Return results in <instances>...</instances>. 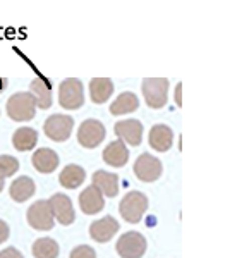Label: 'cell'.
<instances>
[{
  "label": "cell",
  "mask_w": 225,
  "mask_h": 258,
  "mask_svg": "<svg viewBox=\"0 0 225 258\" xmlns=\"http://www.w3.org/2000/svg\"><path fill=\"white\" fill-rule=\"evenodd\" d=\"M36 114V100L31 93H14L7 100V115L12 120H31Z\"/></svg>",
  "instance_id": "1"
},
{
  "label": "cell",
  "mask_w": 225,
  "mask_h": 258,
  "mask_svg": "<svg viewBox=\"0 0 225 258\" xmlns=\"http://www.w3.org/2000/svg\"><path fill=\"white\" fill-rule=\"evenodd\" d=\"M146 210H148V198L141 191H129L126 197L120 200L119 212L126 222L137 224L143 219Z\"/></svg>",
  "instance_id": "2"
},
{
  "label": "cell",
  "mask_w": 225,
  "mask_h": 258,
  "mask_svg": "<svg viewBox=\"0 0 225 258\" xmlns=\"http://www.w3.org/2000/svg\"><path fill=\"white\" fill-rule=\"evenodd\" d=\"M59 103L62 109H67V110H76L79 107H83V103H85V88H83V83L76 80V78L62 81L59 86Z\"/></svg>",
  "instance_id": "3"
},
{
  "label": "cell",
  "mask_w": 225,
  "mask_h": 258,
  "mask_svg": "<svg viewBox=\"0 0 225 258\" xmlns=\"http://www.w3.org/2000/svg\"><path fill=\"white\" fill-rule=\"evenodd\" d=\"M141 91H143L148 107H152V109H162L167 103L169 80H165V78H148L141 85Z\"/></svg>",
  "instance_id": "4"
},
{
  "label": "cell",
  "mask_w": 225,
  "mask_h": 258,
  "mask_svg": "<svg viewBox=\"0 0 225 258\" xmlns=\"http://www.w3.org/2000/svg\"><path fill=\"white\" fill-rule=\"evenodd\" d=\"M28 224L38 231H50L53 227L55 217H53L48 200H38L28 209Z\"/></svg>",
  "instance_id": "5"
},
{
  "label": "cell",
  "mask_w": 225,
  "mask_h": 258,
  "mask_svg": "<svg viewBox=\"0 0 225 258\" xmlns=\"http://www.w3.org/2000/svg\"><path fill=\"white\" fill-rule=\"evenodd\" d=\"M115 249L120 258H141L146 251V239L139 232L129 231L119 238Z\"/></svg>",
  "instance_id": "6"
},
{
  "label": "cell",
  "mask_w": 225,
  "mask_h": 258,
  "mask_svg": "<svg viewBox=\"0 0 225 258\" xmlns=\"http://www.w3.org/2000/svg\"><path fill=\"white\" fill-rule=\"evenodd\" d=\"M72 127H74V119L69 117V115H62V114L50 115L43 124L45 135L53 141L69 140L70 133H72Z\"/></svg>",
  "instance_id": "7"
},
{
  "label": "cell",
  "mask_w": 225,
  "mask_h": 258,
  "mask_svg": "<svg viewBox=\"0 0 225 258\" xmlns=\"http://www.w3.org/2000/svg\"><path fill=\"white\" fill-rule=\"evenodd\" d=\"M105 140V126L97 119H88L79 126L78 141L85 148H97Z\"/></svg>",
  "instance_id": "8"
},
{
  "label": "cell",
  "mask_w": 225,
  "mask_h": 258,
  "mask_svg": "<svg viewBox=\"0 0 225 258\" xmlns=\"http://www.w3.org/2000/svg\"><path fill=\"white\" fill-rule=\"evenodd\" d=\"M134 174L143 182L157 181L162 176V162L149 153H143L134 162Z\"/></svg>",
  "instance_id": "9"
},
{
  "label": "cell",
  "mask_w": 225,
  "mask_h": 258,
  "mask_svg": "<svg viewBox=\"0 0 225 258\" xmlns=\"http://www.w3.org/2000/svg\"><path fill=\"white\" fill-rule=\"evenodd\" d=\"M114 133L124 143L131 145V147H137L143 140V124L136 119L119 120L114 126Z\"/></svg>",
  "instance_id": "10"
},
{
  "label": "cell",
  "mask_w": 225,
  "mask_h": 258,
  "mask_svg": "<svg viewBox=\"0 0 225 258\" xmlns=\"http://www.w3.org/2000/svg\"><path fill=\"white\" fill-rule=\"evenodd\" d=\"M50 207H52L53 212V217H55L62 226H69V224L74 222V209H72V203H70V198L65 197L62 193L53 195L52 198L48 200Z\"/></svg>",
  "instance_id": "11"
},
{
  "label": "cell",
  "mask_w": 225,
  "mask_h": 258,
  "mask_svg": "<svg viewBox=\"0 0 225 258\" xmlns=\"http://www.w3.org/2000/svg\"><path fill=\"white\" fill-rule=\"evenodd\" d=\"M79 207L86 215H95L98 212L103 210L105 207V200H103L102 191L95 188L93 184L88 186L86 189H83V193L79 195Z\"/></svg>",
  "instance_id": "12"
},
{
  "label": "cell",
  "mask_w": 225,
  "mask_h": 258,
  "mask_svg": "<svg viewBox=\"0 0 225 258\" xmlns=\"http://www.w3.org/2000/svg\"><path fill=\"white\" fill-rule=\"evenodd\" d=\"M119 231V222L114 217H103L100 220H95L90 226V236L98 243H107L115 236Z\"/></svg>",
  "instance_id": "13"
},
{
  "label": "cell",
  "mask_w": 225,
  "mask_h": 258,
  "mask_svg": "<svg viewBox=\"0 0 225 258\" xmlns=\"http://www.w3.org/2000/svg\"><path fill=\"white\" fill-rule=\"evenodd\" d=\"M33 167L41 174H50L59 167V155L52 148H38L33 153Z\"/></svg>",
  "instance_id": "14"
},
{
  "label": "cell",
  "mask_w": 225,
  "mask_h": 258,
  "mask_svg": "<svg viewBox=\"0 0 225 258\" xmlns=\"http://www.w3.org/2000/svg\"><path fill=\"white\" fill-rule=\"evenodd\" d=\"M174 143V133L172 129L165 124H157L149 131V147L157 152H167L172 148Z\"/></svg>",
  "instance_id": "15"
},
{
  "label": "cell",
  "mask_w": 225,
  "mask_h": 258,
  "mask_svg": "<svg viewBox=\"0 0 225 258\" xmlns=\"http://www.w3.org/2000/svg\"><path fill=\"white\" fill-rule=\"evenodd\" d=\"M103 160L112 167H124L129 160V150L122 140L112 141L108 147L103 150Z\"/></svg>",
  "instance_id": "16"
},
{
  "label": "cell",
  "mask_w": 225,
  "mask_h": 258,
  "mask_svg": "<svg viewBox=\"0 0 225 258\" xmlns=\"http://www.w3.org/2000/svg\"><path fill=\"white\" fill-rule=\"evenodd\" d=\"M93 186L102 191V195L114 198L119 193V176L107 172V170H97L93 174Z\"/></svg>",
  "instance_id": "17"
},
{
  "label": "cell",
  "mask_w": 225,
  "mask_h": 258,
  "mask_svg": "<svg viewBox=\"0 0 225 258\" xmlns=\"http://www.w3.org/2000/svg\"><path fill=\"white\" fill-rule=\"evenodd\" d=\"M31 95L36 100V107H40L41 110H47L52 107V85L43 80V78H36L31 81L30 85Z\"/></svg>",
  "instance_id": "18"
},
{
  "label": "cell",
  "mask_w": 225,
  "mask_h": 258,
  "mask_svg": "<svg viewBox=\"0 0 225 258\" xmlns=\"http://www.w3.org/2000/svg\"><path fill=\"white\" fill-rule=\"evenodd\" d=\"M35 191H36L35 181L28 176H21L11 184L9 195L14 202L23 203V202H26V200H30L33 195H35Z\"/></svg>",
  "instance_id": "19"
},
{
  "label": "cell",
  "mask_w": 225,
  "mask_h": 258,
  "mask_svg": "<svg viewBox=\"0 0 225 258\" xmlns=\"http://www.w3.org/2000/svg\"><path fill=\"white\" fill-rule=\"evenodd\" d=\"M86 179V172L83 167H79L76 164H70L67 167H64V170L59 176V182L64 186L65 189H76L85 182Z\"/></svg>",
  "instance_id": "20"
},
{
  "label": "cell",
  "mask_w": 225,
  "mask_h": 258,
  "mask_svg": "<svg viewBox=\"0 0 225 258\" xmlns=\"http://www.w3.org/2000/svg\"><path fill=\"white\" fill-rule=\"evenodd\" d=\"M36 143H38V133L33 127H19L16 129L14 136H12V145L19 152L33 150L36 147Z\"/></svg>",
  "instance_id": "21"
},
{
  "label": "cell",
  "mask_w": 225,
  "mask_h": 258,
  "mask_svg": "<svg viewBox=\"0 0 225 258\" xmlns=\"http://www.w3.org/2000/svg\"><path fill=\"white\" fill-rule=\"evenodd\" d=\"M114 93V83L108 78H95L90 81V97L95 103H103Z\"/></svg>",
  "instance_id": "22"
},
{
  "label": "cell",
  "mask_w": 225,
  "mask_h": 258,
  "mask_svg": "<svg viewBox=\"0 0 225 258\" xmlns=\"http://www.w3.org/2000/svg\"><path fill=\"white\" fill-rule=\"evenodd\" d=\"M139 107V100L134 93L131 91H126V93H120L115 102L110 105V114L114 115H122V114H129V112H134Z\"/></svg>",
  "instance_id": "23"
},
{
  "label": "cell",
  "mask_w": 225,
  "mask_h": 258,
  "mask_svg": "<svg viewBox=\"0 0 225 258\" xmlns=\"http://www.w3.org/2000/svg\"><path fill=\"white\" fill-rule=\"evenodd\" d=\"M33 255L35 258H57L59 256V244L52 238H41L33 243Z\"/></svg>",
  "instance_id": "24"
},
{
  "label": "cell",
  "mask_w": 225,
  "mask_h": 258,
  "mask_svg": "<svg viewBox=\"0 0 225 258\" xmlns=\"http://www.w3.org/2000/svg\"><path fill=\"white\" fill-rule=\"evenodd\" d=\"M19 169V162L11 155H0V177H9Z\"/></svg>",
  "instance_id": "25"
},
{
  "label": "cell",
  "mask_w": 225,
  "mask_h": 258,
  "mask_svg": "<svg viewBox=\"0 0 225 258\" xmlns=\"http://www.w3.org/2000/svg\"><path fill=\"white\" fill-rule=\"evenodd\" d=\"M70 258H97V253L91 246L83 244V246H78L70 251Z\"/></svg>",
  "instance_id": "26"
},
{
  "label": "cell",
  "mask_w": 225,
  "mask_h": 258,
  "mask_svg": "<svg viewBox=\"0 0 225 258\" xmlns=\"http://www.w3.org/2000/svg\"><path fill=\"white\" fill-rule=\"evenodd\" d=\"M0 258H24L23 256V253L19 251V249H16V248H6V249H2L0 251Z\"/></svg>",
  "instance_id": "27"
},
{
  "label": "cell",
  "mask_w": 225,
  "mask_h": 258,
  "mask_svg": "<svg viewBox=\"0 0 225 258\" xmlns=\"http://www.w3.org/2000/svg\"><path fill=\"white\" fill-rule=\"evenodd\" d=\"M9 226H7V222H4V220H0V244L6 243L7 239H9Z\"/></svg>",
  "instance_id": "28"
},
{
  "label": "cell",
  "mask_w": 225,
  "mask_h": 258,
  "mask_svg": "<svg viewBox=\"0 0 225 258\" xmlns=\"http://www.w3.org/2000/svg\"><path fill=\"white\" fill-rule=\"evenodd\" d=\"M181 90H182V85H177V93H176V98H177V105H181Z\"/></svg>",
  "instance_id": "29"
},
{
  "label": "cell",
  "mask_w": 225,
  "mask_h": 258,
  "mask_svg": "<svg viewBox=\"0 0 225 258\" xmlns=\"http://www.w3.org/2000/svg\"><path fill=\"white\" fill-rule=\"evenodd\" d=\"M7 85H9V83H7V80H0V93H4V91H6Z\"/></svg>",
  "instance_id": "30"
},
{
  "label": "cell",
  "mask_w": 225,
  "mask_h": 258,
  "mask_svg": "<svg viewBox=\"0 0 225 258\" xmlns=\"http://www.w3.org/2000/svg\"><path fill=\"white\" fill-rule=\"evenodd\" d=\"M4 189V177H0V191Z\"/></svg>",
  "instance_id": "31"
}]
</instances>
